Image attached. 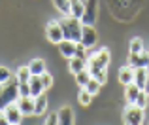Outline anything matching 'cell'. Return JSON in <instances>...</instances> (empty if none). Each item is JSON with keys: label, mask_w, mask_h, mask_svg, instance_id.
<instances>
[{"label": "cell", "mask_w": 149, "mask_h": 125, "mask_svg": "<svg viewBox=\"0 0 149 125\" xmlns=\"http://www.w3.org/2000/svg\"><path fill=\"white\" fill-rule=\"evenodd\" d=\"M109 49L102 48L98 51H95L93 55L87 57V68H108L109 65Z\"/></svg>", "instance_id": "4"}, {"label": "cell", "mask_w": 149, "mask_h": 125, "mask_svg": "<svg viewBox=\"0 0 149 125\" xmlns=\"http://www.w3.org/2000/svg\"><path fill=\"white\" fill-rule=\"evenodd\" d=\"M128 49H130V53H142L143 49H146L143 40L142 38H132V40L128 42Z\"/></svg>", "instance_id": "23"}, {"label": "cell", "mask_w": 149, "mask_h": 125, "mask_svg": "<svg viewBox=\"0 0 149 125\" xmlns=\"http://www.w3.org/2000/svg\"><path fill=\"white\" fill-rule=\"evenodd\" d=\"M83 68H87V59H81V57H77V55L70 59V72L72 74H77Z\"/></svg>", "instance_id": "19"}, {"label": "cell", "mask_w": 149, "mask_h": 125, "mask_svg": "<svg viewBox=\"0 0 149 125\" xmlns=\"http://www.w3.org/2000/svg\"><path fill=\"white\" fill-rule=\"evenodd\" d=\"M123 121L127 125L143 123V108H140L136 103H128V106L123 110Z\"/></svg>", "instance_id": "3"}, {"label": "cell", "mask_w": 149, "mask_h": 125, "mask_svg": "<svg viewBox=\"0 0 149 125\" xmlns=\"http://www.w3.org/2000/svg\"><path fill=\"white\" fill-rule=\"evenodd\" d=\"M143 91H146L147 95H149V76H147V84H146V87H143Z\"/></svg>", "instance_id": "34"}, {"label": "cell", "mask_w": 149, "mask_h": 125, "mask_svg": "<svg viewBox=\"0 0 149 125\" xmlns=\"http://www.w3.org/2000/svg\"><path fill=\"white\" fill-rule=\"evenodd\" d=\"M57 46H58V51H61V55H62V57H66V59H72V57H76V51H77V42L64 38V40H61Z\"/></svg>", "instance_id": "9"}, {"label": "cell", "mask_w": 149, "mask_h": 125, "mask_svg": "<svg viewBox=\"0 0 149 125\" xmlns=\"http://www.w3.org/2000/svg\"><path fill=\"white\" fill-rule=\"evenodd\" d=\"M61 27H62V32H64V38L74 40V42L81 40V29H83L81 19L72 17V15H64L61 19Z\"/></svg>", "instance_id": "2"}, {"label": "cell", "mask_w": 149, "mask_h": 125, "mask_svg": "<svg viewBox=\"0 0 149 125\" xmlns=\"http://www.w3.org/2000/svg\"><path fill=\"white\" fill-rule=\"evenodd\" d=\"M45 110H47V97L45 93H42V95L34 97V116H42Z\"/></svg>", "instance_id": "16"}, {"label": "cell", "mask_w": 149, "mask_h": 125, "mask_svg": "<svg viewBox=\"0 0 149 125\" xmlns=\"http://www.w3.org/2000/svg\"><path fill=\"white\" fill-rule=\"evenodd\" d=\"M91 99H93V95L87 91L85 87H81V91H79V95H77V100H79V104H83V106H87V104H91Z\"/></svg>", "instance_id": "27"}, {"label": "cell", "mask_w": 149, "mask_h": 125, "mask_svg": "<svg viewBox=\"0 0 149 125\" xmlns=\"http://www.w3.org/2000/svg\"><path fill=\"white\" fill-rule=\"evenodd\" d=\"M30 76H32V72H30L29 66H19L17 72H15V78H17V81H29Z\"/></svg>", "instance_id": "24"}, {"label": "cell", "mask_w": 149, "mask_h": 125, "mask_svg": "<svg viewBox=\"0 0 149 125\" xmlns=\"http://www.w3.org/2000/svg\"><path fill=\"white\" fill-rule=\"evenodd\" d=\"M147 51H149V49H147Z\"/></svg>", "instance_id": "35"}, {"label": "cell", "mask_w": 149, "mask_h": 125, "mask_svg": "<svg viewBox=\"0 0 149 125\" xmlns=\"http://www.w3.org/2000/svg\"><path fill=\"white\" fill-rule=\"evenodd\" d=\"M132 68H140V66H147L149 68V51L143 49L142 53H128V62Z\"/></svg>", "instance_id": "8"}, {"label": "cell", "mask_w": 149, "mask_h": 125, "mask_svg": "<svg viewBox=\"0 0 149 125\" xmlns=\"http://www.w3.org/2000/svg\"><path fill=\"white\" fill-rule=\"evenodd\" d=\"M29 85H30V95H32V97H38V95H42V93L45 91L44 81H42V76H30Z\"/></svg>", "instance_id": "14"}, {"label": "cell", "mask_w": 149, "mask_h": 125, "mask_svg": "<svg viewBox=\"0 0 149 125\" xmlns=\"http://www.w3.org/2000/svg\"><path fill=\"white\" fill-rule=\"evenodd\" d=\"M11 78V72L6 68V66H0V84H4V81H8Z\"/></svg>", "instance_id": "31"}, {"label": "cell", "mask_w": 149, "mask_h": 125, "mask_svg": "<svg viewBox=\"0 0 149 125\" xmlns=\"http://www.w3.org/2000/svg\"><path fill=\"white\" fill-rule=\"evenodd\" d=\"M29 95H30L29 81H19V97H29Z\"/></svg>", "instance_id": "29"}, {"label": "cell", "mask_w": 149, "mask_h": 125, "mask_svg": "<svg viewBox=\"0 0 149 125\" xmlns=\"http://www.w3.org/2000/svg\"><path fill=\"white\" fill-rule=\"evenodd\" d=\"M134 70H136V68H132L130 65H125L123 68H119V74H117V78H119L121 84H123V85L132 84V81H134Z\"/></svg>", "instance_id": "12"}, {"label": "cell", "mask_w": 149, "mask_h": 125, "mask_svg": "<svg viewBox=\"0 0 149 125\" xmlns=\"http://www.w3.org/2000/svg\"><path fill=\"white\" fill-rule=\"evenodd\" d=\"M85 89H87L91 95H98L100 89H102V84H100L98 80H95V78H91V80H89V84L85 85Z\"/></svg>", "instance_id": "26"}, {"label": "cell", "mask_w": 149, "mask_h": 125, "mask_svg": "<svg viewBox=\"0 0 149 125\" xmlns=\"http://www.w3.org/2000/svg\"><path fill=\"white\" fill-rule=\"evenodd\" d=\"M32 76H42L45 72V61L44 59H32V62L29 65Z\"/></svg>", "instance_id": "20"}, {"label": "cell", "mask_w": 149, "mask_h": 125, "mask_svg": "<svg viewBox=\"0 0 149 125\" xmlns=\"http://www.w3.org/2000/svg\"><path fill=\"white\" fill-rule=\"evenodd\" d=\"M89 72H91V78H95V80H98L102 85L108 81V72H106V68H87Z\"/></svg>", "instance_id": "22"}, {"label": "cell", "mask_w": 149, "mask_h": 125, "mask_svg": "<svg viewBox=\"0 0 149 125\" xmlns=\"http://www.w3.org/2000/svg\"><path fill=\"white\" fill-rule=\"evenodd\" d=\"M96 2H98V0H91L89 6H85V13H83V17H81V23H83V25H93V23H95V19H96Z\"/></svg>", "instance_id": "10"}, {"label": "cell", "mask_w": 149, "mask_h": 125, "mask_svg": "<svg viewBox=\"0 0 149 125\" xmlns=\"http://www.w3.org/2000/svg\"><path fill=\"white\" fill-rule=\"evenodd\" d=\"M87 48H85L83 44H81V42H77V51H76V55L77 57H81V59H87Z\"/></svg>", "instance_id": "32"}, {"label": "cell", "mask_w": 149, "mask_h": 125, "mask_svg": "<svg viewBox=\"0 0 149 125\" xmlns=\"http://www.w3.org/2000/svg\"><path fill=\"white\" fill-rule=\"evenodd\" d=\"M83 13H85V4L81 2V0H72V2H70V15L81 19Z\"/></svg>", "instance_id": "18"}, {"label": "cell", "mask_w": 149, "mask_h": 125, "mask_svg": "<svg viewBox=\"0 0 149 125\" xmlns=\"http://www.w3.org/2000/svg\"><path fill=\"white\" fill-rule=\"evenodd\" d=\"M45 36L51 44H58L61 40H64V32H62V27H61V21L53 19V21L47 23L45 27Z\"/></svg>", "instance_id": "5"}, {"label": "cell", "mask_w": 149, "mask_h": 125, "mask_svg": "<svg viewBox=\"0 0 149 125\" xmlns=\"http://www.w3.org/2000/svg\"><path fill=\"white\" fill-rule=\"evenodd\" d=\"M76 76V84L79 85V87H85V85L89 84V80H91V72H89L87 68H83V70H79L77 74H74Z\"/></svg>", "instance_id": "21"}, {"label": "cell", "mask_w": 149, "mask_h": 125, "mask_svg": "<svg viewBox=\"0 0 149 125\" xmlns=\"http://www.w3.org/2000/svg\"><path fill=\"white\" fill-rule=\"evenodd\" d=\"M57 116H58V123H61V125H72L74 123V110L70 106L58 108Z\"/></svg>", "instance_id": "13"}, {"label": "cell", "mask_w": 149, "mask_h": 125, "mask_svg": "<svg viewBox=\"0 0 149 125\" xmlns=\"http://www.w3.org/2000/svg\"><path fill=\"white\" fill-rule=\"evenodd\" d=\"M19 99V81L15 78V74L8 81L0 84V112L11 103H17Z\"/></svg>", "instance_id": "1"}, {"label": "cell", "mask_w": 149, "mask_h": 125, "mask_svg": "<svg viewBox=\"0 0 149 125\" xmlns=\"http://www.w3.org/2000/svg\"><path fill=\"white\" fill-rule=\"evenodd\" d=\"M127 87V91H125V97H127V103H136V99H138L140 91H142V87H138V85L132 81V84L125 85Z\"/></svg>", "instance_id": "17"}, {"label": "cell", "mask_w": 149, "mask_h": 125, "mask_svg": "<svg viewBox=\"0 0 149 125\" xmlns=\"http://www.w3.org/2000/svg\"><path fill=\"white\" fill-rule=\"evenodd\" d=\"M70 2H72V0H53L55 8H57L62 15H70Z\"/></svg>", "instance_id": "25"}, {"label": "cell", "mask_w": 149, "mask_h": 125, "mask_svg": "<svg viewBox=\"0 0 149 125\" xmlns=\"http://www.w3.org/2000/svg\"><path fill=\"white\" fill-rule=\"evenodd\" d=\"M136 104H138L140 108H143V110H146V108H147V104H149V95H147L146 91H143V89H142V91H140L138 99H136Z\"/></svg>", "instance_id": "28"}, {"label": "cell", "mask_w": 149, "mask_h": 125, "mask_svg": "<svg viewBox=\"0 0 149 125\" xmlns=\"http://www.w3.org/2000/svg\"><path fill=\"white\" fill-rule=\"evenodd\" d=\"M45 123H47V125H55V123H58V116H57V112L49 114V116H47V119H45Z\"/></svg>", "instance_id": "33"}, {"label": "cell", "mask_w": 149, "mask_h": 125, "mask_svg": "<svg viewBox=\"0 0 149 125\" xmlns=\"http://www.w3.org/2000/svg\"><path fill=\"white\" fill-rule=\"evenodd\" d=\"M4 118H6V121L8 125H19L23 121V112H21V108H19V104L17 103H11V104H8L6 108H4Z\"/></svg>", "instance_id": "6"}, {"label": "cell", "mask_w": 149, "mask_h": 125, "mask_svg": "<svg viewBox=\"0 0 149 125\" xmlns=\"http://www.w3.org/2000/svg\"><path fill=\"white\" fill-rule=\"evenodd\" d=\"M17 104L21 108V112L25 116H32L34 114V97L29 95V97H19L17 99Z\"/></svg>", "instance_id": "11"}, {"label": "cell", "mask_w": 149, "mask_h": 125, "mask_svg": "<svg viewBox=\"0 0 149 125\" xmlns=\"http://www.w3.org/2000/svg\"><path fill=\"white\" fill-rule=\"evenodd\" d=\"M147 76H149V68L147 66H140V68L134 70V84L138 85V87H146L147 84Z\"/></svg>", "instance_id": "15"}, {"label": "cell", "mask_w": 149, "mask_h": 125, "mask_svg": "<svg viewBox=\"0 0 149 125\" xmlns=\"http://www.w3.org/2000/svg\"><path fill=\"white\" fill-rule=\"evenodd\" d=\"M81 44L85 46L87 49H91L93 46L96 44V30L93 25H83V29H81Z\"/></svg>", "instance_id": "7"}, {"label": "cell", "mask_w": 149, "mask_h": 125, "mask_svg": "<svg viewBox=\"0 0 149 125\" xmlns=\"http://www.w3.org/2000/svg\"><path fill=\"white\" fill-rule=\"evenodd\" d=\"M42 81H44L45 89H51V85H53V76L47 74V72H44V74H42Z\"/></svg>", "instance_id": "30"}]
</instances>
